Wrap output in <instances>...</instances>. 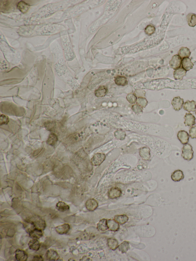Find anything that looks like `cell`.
I'll return each instance as SVG.
<instances>
[{
	"label": "cell",
	"instance_id": "1",
	"mask_svg": "<svg viewBox=\"0 0 196 261\" xmlns=\"http://www.w3.org/2000/svg\"><path fill=\"white\" fill-rule=\"evenodd\" d=\"M182 156L184 160L190 161L194 157V151L193 147L189 144H184L182 148Z\"/></svg>",
	"mask_w": 196,
	"mask_h": 261
},
{
	"label": "cell",
	"instance_id": "2",
	"mask_svg": "<svg viewBox=\"0 0 196 261\" xmlns=\"http://www.w3.org/2000/svg\"><path fill=\"white\" fill-rule=\"evenodd\" d=\"M34 225L35 228L43 231L46 227L45 221L39 216L33 217L30 219L29 220Z\"/></svg>",
	"mask_w": 196,
	"mask_h": 261
},
{
	"label": "cell",
	"instance_id": "3",
	"mask_svg": "<svg viewBox=\"0 0 196 261\" xmlns=\"http://www.w3.org/2000/svg\"><path fill=\"white\" fill-rule=\"evenodd\" d=\"M106 158V156L103 153H98L94 155L91 159V163L94 166H98L101 164Z\"/></svg>",
	"mask_w": 196,
	"mask_h": 261
},
{
	"label": "cell",
	"instance_id": "4",
	"mask_svg": "<svg viewBox=\"0 0 196 261\" xmlns=\"http://www.w3.org/2000/svg\"><path fill=\"white\" fill-rule=\"evenodd\" d=\"M182 58L177 54H176L172 58L169 62V64L171 68L176 70L180 68L182 64Z\"/></svg>",
	"mask_w": 196,
	"mask_h": 261
},
{
	"label": "cell",
	"instance_id": "5",
	"mask_svg": "<svg viewBox=\"0 0 196 261\" xmlns=\"http://www.w3.org/2000/svg\"><path fill=\"white\" fill-rule=\"evenodd\" d=\"M171 104L175 110L179 111L182 109L184 104V100L180 97H176L173 99Z\"/></svg>",
	"mask_w": 196,
	"mask_h": 261
},
{
	"label": "cell",
	"instance_id": "6",
	"mask_svg": "<svg viewBox=\"0 0 196 261\" xmlns=\"http://www.w3.org/2000/svg\"><path fill=\"white\" fill-rule=\"evenodd\" d=\"M178 139L182 144H185L189 142V135L187 131L184 130H180L177 133Z\"/></svg>",
	"mask_w": 196,
	"mask_h": 261
},
{
	"label": "cell",
	"instance_id": "7",
	"mask_svg": "<svg viewBox=\"0 0 196 261\" xmlns=\"http://www.w3.org/2000/svg\"><path fill=\"white\" fill-rule=\"evenodd\" d=\"M184 118V123L186 126L192 127L195 125L196 118L192 114L186 113Z\"/></svg>",
	"mask_w": 196,
	"mask_h": 261
},
{
	"label": "cell",
	"instance_id": "8",
	"mask_svg": "<svg viewBox=\"0 0 196 261\" xmlns=\"http://www.w3.org/2000/svg\"><path fill=\"white\" fill-rule=\"evenodd\" d=\"M46 258L49 261H58L60 259V256L57 253L52 249H49L46 254Z\"/></svg>",
	"mask_w": 196,
	"mask_h": 261
},
{
	"label": "cell",
	"instance_id": "9",
	"mask_svg": "<svg viewBox=\"0 0 196 261\" xmlns=\"http://www.w3.org/2000/svg\"><path fill=\"white\" fill-rule=\"evenodd\" d=\"M184 175L183 172L180 170H177L175 171L171 175V179L175 182H178L183 180L184 178Z\"/></svg>",
	"mask_w": 196,
	"mask_h": 261
},
{
	"label": "cell",
	"instance_id": "10",
	"mask_svg": "<svg viewBox=\"0 0 196 261\" xmlns=\"http://www.w3.org/2000/svg\"><path fill=\"white\" fill-rule=\"evenodd\" d=\"M183 108L189 113L195 112L196 110V102L194 100H187L183 105Z\"/></svg>",
	"mask_w": 196,
	"mask_h": 261
},
{
	"label": "cell",
	"instance_id": "11",
	"mask_svg": "<svg viewBox=\"0 0 196 261\" xmlns=\"http://www.w3.org/2000/svg\"><path fill=\"white\" fill-rule=\"evenodd\" d=\"M70 229V225L68 224H64L55 227L56 232L60 235L67 234Z\"/></svg>",
	"mask_w": 196,
	"mask_h": 261
},
{
	"label": "cell",
	"instance_id": "12",
	"mask_svg": "<svg viewBox=\"0 0 196 261\" xmlns=\"http://www.w3.org/2000/svg\"><path fill=\"white\" fill-rule=\"evenodd\" d=\"M15 258L18 261H26L28 256L25 251L21 249H17L15 252Z\"/></svg>",
	"mask_w": 196,
	"mask_h": 261
},
{
	"label": "cell",
	"instance_id": "13",
	"mask_svg": "<svg viewBox=\"0 0 196 261\" xmlns=\"http://www.w3.org/2000/svg\"><path fill=\"white\" fill-rule=\"evenodd\" d=\"M187 71L183 68H179L175 70L173 75L175 80H182L186 75Z\"/></svg>",
	"mask_w": 196,
	"mask_h": 261
},
{
	"label": "cell",
	"instance_id": "14",
	"mask_svg": "<svg viewBox=\"0 0 196 261\" xmlns=\"http://www.w3.org/2000/svg\"><path fill=\"white\" fill-rule=\"evenodd\" d=\"M182 68L187 71L193 68L194 64L189 57H185L182 59Z\"/></svg>",
	"mask_w": 196,
	"mask_h": 261
},
{
	"label": "cell",
	"instance_id": "15",
	"mask_svg": "<svg viewBox=\"0 0 196 261\" xmlns=\"http://www.w3.org/2000/svg\"><path fill=\"white\" fill-rule=\"evenodd\" d=\"M98 206V204L96 200L89 199L85 203L86 208L90 211H93L96 209Z\"/></svg>",
	"mask_w": 196,
	"mask_h": 261
},
{
	"label": "cell",
	"instance_id": "16",
	"mask_svg": "<svg viewBox=\"0 0 196 261\" xmlns=\"http://www.w3.org/2000/svg\"><path fill=\"white\" fill-rule=\"evenodd\" d=\"M121 195V191L119 188L116 187L112 188L108 191V196L110 199H113L119 197Z\"/></svg>",
	"mask_w": 196,
	"mask_h": 261
},
{
	"label": "cell",
	"instance_id": "17",
	"mask_svg": "<svg viewBox=\"0 0 196 261\" xmlns=\"http://www.w3.org/2000/svg\"><path fill=\"white\" fill-rule=\"evenodd\" d=\"M107 225L108 229L112 231H116L119 229V224L115 219H109L107 220Z\"/></svg>",
	"mask_w": 196,
	"mask_h": 261
},
{
	"label": "cell",
	"instance_id": "18",
	"mask_svg": "<svg viewBox=\"0 0 196 261\" xmlns=\"http://www.w3.org/2000/svg\"><path fill=\"white\" fill-rule=\"evenodd\" d=\"M30 237L34 239H38L43 236L42 231L35 228L29 233Z\"/></svg>",
	"mask_w": 196,
	"mask_h": 261
},
{
	"label": "cell",
	"instance_id": "19",
	"mask_svg": "<svg viewBox=\"0 0 196 261\" xmlns=\"http://www.w3.org/2000/svg\"><path fill=\"white\" fill-rule=\"evenodd\" d=\"M29 249L31 250L38 251L40 248V243L37 239H33L30 240L28 244Z\"/></svg>",
	"mask_w": 196,
	"mask_h": 261
},
{
	"label": "cell",
	"instance_id": "20",
	"mask_svg": "<svg viewBox=\"0 0 196 261\" xmlns=\"http://www.w3.org/2000/svg\"><path fill=\"white\" fill-rule=\"evenodd\" d=\"M178 55L181 58H184L185 57H189L191 54L190 49L187 47H182L179 50Z\"/></svg>",
	"mask_w": 196,
	"mask_h": 261
},
{
	"label": "cell",
	"instance_id": "21",
	"mask_svg": "<svg viewBox=\"0 0 196 261\" xmlns=\"http://www.w3.org/2000/svg\"><path fill=\"white\" fill-rule=\"evenodd\" d=\"M187 20L189 25L194 27L196 26V15L190 13L187 16Z\"/></svg>",
	"mask_w": 196,
	"mask_h": 261
},
{
	"label": "cell",
	"instance_id": "22",
	"mask_svg": "<svg viewBox=\"0 0 196 261\" xmlns=\"http://www.w3.org/2000/svg\"><path fill=\"white\" fill-rule=\"evenodd\" d=\"M17 8L21 12L25 14L29 11L30 5L23 1L19 2L17 4Z\"/></svg>",
	"mask_w": 196,
	"mask_h": 261
},
{
	"label": "cell",
	"instance_id": "23",
	"mask_svg": "<svg viewBox=\"0 0 196 261\" xmlns=\"http://www.w3.org/2000/svg\"><path fill=\"white\" fill-rule=\"evenodd\" d=\"M139 154L143 159L148 160L151 157L150 151L148 148H144L141 149Z\"/></svg>",
	"mask_w": 196,
	"mask_h": 261
},
{
	"label": "cell",
	"instance_id": "24",
	"mask_svg": "<svg viewBox=\"0 0 196 261\" xmlns=\"http://www.w3.org/2000/svg\"><path fill=\"white\" fill-rule=\"evenodd\" d=\"M57 209L61 212H65L70 209V206L62 201H59L56 205Z\"/></svg>",
	"mask_w": 196,
	"mask_h": 261
},
{
	"label": "cell",
	"instance_id": "25",
	"mask_svg": "<svg viewBox=\"0 0 196 261\" xmlns=\"http://www.w3.org/2000/svg\"><path fill=\"white\" fill-rule=\"evenodd\" d=\"M58 141V138L57 135L53 133H51L49 135L48 139L47 141V143L49 145L51 146H54L57 143Z\"/></svg>",
	"mask_w": 196,
	"mask_h": 261
},
{
	"label": "cell",
	"instance_id": "26",
	"mask_svg": "<svg viewBox=\"0 0 196 261\" xmlns=\"http://www.w3.org/2000/svg\"><path fill=\"white\" fill-rule=\"evenodd\" d=\"M97 229L101 231H105L107 230L108 227L107 225V220L103 219L101 220L97 224Z\"/></svg>",
	"mask_w": 196,
	"mask_h": 261
},
{
	"label": "cell",
	"instance_id": "27",
	"mask_svg": "<svg viewBox=\"0 0 196 261\" xmlns=\"http://www.w3.org/2000/svg\"><path fill=\"white\" fill-rule=\"evenodd\" d=\"M107 244L110 249L115 250L118 247V242L116 239L111 238L108 239Z\"/></svg>",
	"mask_w": 196,
	"mask_h": 261
},
{
	"label": "cell",
	"instance_id": "28",
	"mask_svg": "<svg viewBox=\"0 0 196 261\" xmlns=\"http://www.w3.org/2000/svg\"><path fill=\"white\" fill-rule=\"evenodd\" d=\"M107 92V89L104 86H101L95 90V95L97 97H104Z\"/></svg>",
	"mask_w": 196,
	"mask_h": 261
},
{
	"label": "cell",
	"instance_id": "29",
	"mask_svg": "<svg viewBox=\"0 0 196 261\" xmlns=\"http://www.w3.org/2000/svg\"><path fill=\"white\" fill-rule=\"evenodd\" d=\"M115 82L116 85L120 86H125L128 83L126 77L121 76H118L115 77Z\"/></svg>",
	"mask_w": 196,
	"mask_h": 261
},
{
	"label": "cell",
	"instance_id": "30",
	"mask_svg": "<svg viewBox=\"0 0 196 261\" xmlns=\"http://www.w3.org/2000/svg\"><path fill=\"white\" fill-rule=\"evenodd\" d=\"M114 219L118 224H123L127 222L128 218L125 215H120L115 216Z\"/></svg>",
	"mask_w": 196,
	"mask_h": 261
},
{
	"label": "cell",
	"instance_id": "31",
	"mask_svg": "<svg viewBox=\"0 0 196 261\" xmlns=\"http://www.w3.org/2000/svg\"><path fill=\"white\" fill-rule=\"evenodd\" d=\"M118 248L122 253H126L130 248L129 243L125 241L118 246Z\"/></svg>",
	"mask_w": 196,
	"mask_h": 261
},
{
	"label": "cell",
	"instance_id": "32",
	"mask_svg": "<svg viewBox=\"0 0 196 261\" xmlns=\"http://www.w3.org/2000/svg\"><path fill=\"white\" fill-rule=\"evenodd\" d=\"M24 226V229L29 234L31 231L35 228L34 224L29 220L26 221L25 222Z\"/></svg>",
	"mask_w": 196,
	"mask_h": 261
},
{
	"label": "cell",
	"instance_id": "33",
	"mask_svg": "<svg viewBox=\"0 0 196 261\" xmlns=\"http://www.w3.org/2000/svg\"><path fill=\"white\" fill-rule=\"evenodd\" d=\"M56 124L55 122L48 121L44 124V126L47 130L52 131L55 128Z\"/></svg>",
	"mask_w": 196,
	"mask_h": 261
},
{
	"label": "cell",
	"instance_id": "34",
	"mask_svg": "<svg viewBox=\"0 0 196 261\" xmlns=\"http://www.w3.org/2000/svg\"><path fill=\"white\" fill-rule=\"evenodd\" d=\"M126 98L128 102L131 104L135 103L137 100L136 96L133 94H128Z\"/></svg>",
	"mask_w": 196,
	"mask_h": 261
},
{
	"label": "cell",
	"instance_id": "35",
	"mask_svg": "<svg viewBox=\"0 0 196 261\" xmlns=\"http://www.w3.org/2000/svg\"><path fill=\"white\" fill-rule=\"evenodd\" d=\"M155 28L154 26L149 25H148L147 27L146 28L145 30V31L146 34L149 35H151L153 34V33H154L155 31Z\"/></svg>",
	"mask_w": 196,
	"mask_h": 261
},
{
	"label": "cell",
	"instance_id": "36",
	"mask_svg": "<svg viewBox=\"0 0 196 261\" xmlns=\"http://www.w3.org/2000/svg\"><path fill=\"white\" fill-rule=\"evenodd\" d=\"M9 122V118L7 116L2 114L0 117V125H6Z\"/></svg>",
	"mask_w": 196,
	"mask_h": 261
},
{
	"label": "cell",
	"instance_id": "37",
	"mask_svg": "<svg viewBox=\"0 0 196 261\" xmlns=\"http://www.w3.org/2000/svg\"><path fill=\"white\" fill-rule=\"evenodd\" d=\"M189 136L192 139L196 138V126H192L189 130Z\"/></svg>",
	"mask_w": 196,
	"mask_h": 261
},
{
	"label": "cell",
	"instance_id": "38",
	"mask_svg": "<svg viewBox=\"0 0 196 261\" xmlns=\"http://www.w3.org/2000/svg\"><path fill=\"white\" fill-rule=\"evenodd\" d=\"M136 102H137L138 105L143 107H145L148 103V102L145 98L141 97L138 99Z\"/></svg>",
	"mask_w": 196,
	"mask_h": 261
},
{
	"label": "cell",
	"instance_id": "39",
	"mask_svg": "<svg viewBox=\"0 0 196 261\" xmlns=\"http://www.w3.org/2000/svg\"><path fill=\"white\" fill-rule=\"evenodd\" d=\"M132 109L136 114L141 113L143 111L142 108L140 106L138 105L133 106Z\"/></svg>",
	"mask_w": 196,
	"mask_h": 261
},
{
	"label": "cell",
	"instance_id": "40",
	"mask_svg": "<svg viewBox=\"0 0 196 261\" xmlns=\"http://www.w3.org/2000/svg\"><path fill=\"white\" fill-rule=\"evenodd\" d=\"M43 259L42 256L40 255H35L33 258V261H43Z\"/></svg>",
	"mask_w": 196,
	"mask_h": 261
},
{
	"label": "cell",
	"instance_id": "41",
	"mask_svg": "<svg viewBox=\"0 0 196 261\" xmlns=\"http://www.w3.org/2000/svg\"></svg>",
	"mask_w": 196,
	"mask_h": 261
},
{
	"label": "cell",
	"instance_id": "42",
	"mask_svg": "<svg viewBox=\"0 0 196 261\" xmlns=\"http://www.w3.org/2000/svg\"></svg>",
	"mask_w": 196,
	"mask_h": 261
}]
</instances>
